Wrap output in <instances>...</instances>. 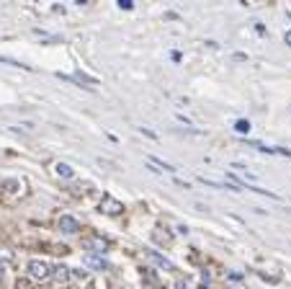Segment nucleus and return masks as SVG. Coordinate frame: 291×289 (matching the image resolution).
Returning <instances> with one entry per match:
<instances>
[{
	"mask_svg": "<svg viewBox=\"0 0 291 289\" xmlns=\"http://www.w3.org/2000/svg\"><path fill=\"white\" fill-rule=\"evenodd\" d=\"M150 163H152V165H160V168H165V171H170V173L176 171V168H173L170 163H165V160H160V157H150Z\"/></svg>",
	"mask_w": 291,
	"mask_h": 289,
	"instance_id": "12",
	"label": "nucleus"
},
{
	"mask_svg": "<svg viewBox=\"0 0 291 289\" xmlns=\"http://www.w3.org/2000/svg\"><path fill=\"white\" fill-rule=\"evenodd\" d=\"M70 271L72 269H67V266H57V269H52V279L57 284H67L70 281Z\"/></svg>",
	"mask_w": 291,
	"mask_h": 289,
	"instance_id": "7",
	"label": "nucleus"
},
{
	"mask_svg": "<svg viewBox=\"0 0 291 289\" xmlns=\"http://www.w3.org/2000/svg\"><path fill=\"white\" fill-rule=\"evenodd\" d=\"M16 289H34V286H31V281H26V279H21V281L16 284Z\"/></svg>",
	"mask_w": 291,
	"mask_h": 289,
	"instance_id": "15",
	"label": "nucleus"
},
{
	"mask_svg": "<svg viewBox=\"0 0 291 289\" xmlns=\"http://www.w3.org/2000/svg\"><path fill=\"white\" fill-rule=\"evenodd\" d=\"M3 274H6V269H3V264H0V279H3Z\"/></svg>",
	"mask_w": 291,
	"mask_h": 289,
	"instance_id": "18",
	"label": "nucleus"
},
{
	"mask_svg": "<svg viewBox=\"0 0 291 289\" xmlns=\"http://www.w3.org/2000/svg\"><path fill=\"white\" fill-rule=\"evenodd\" d=\"M70 80H75V83H85L88 88H96V86H98V80H96V77H91V75H85V72H80V70H77Z\"/></svg>",
	"mask_w": 291,
	"mask_h": 289,
	"instance_id": "8",
	"label": "nucleus"
},
{
	"mask_svg": "<svg viewBox=\"0 0 291 289\" xmlns=\"http://www.w3.org/2000/svg\"><path fill=\"white\" fill-rule=\"evenodd\" d=\"M57 225H60V230H62L65 235H77V232H80V222H77L75 217H70V215H62Z\"/></svg>",
	"mask_w": 291,
	"mask_h": 289,
	"instance_id": "4",
	"label": "nucleus"
},
{
	"mask_svg": "<svg viewBox=\"0 0 291 289\" xmlns=\"http://www.w3.org/2000/svg\"><path fill=\"white\" fill-rule=\"evenodd\" d=\"M147 258H150V261H155V264H157L160 269H165V271H176V266H173L168 258H165V256H160L157 251H147Z\"/></svg>",
	"mask_w": 291,
	"mask_h": 289,
	"instance_id": "5",
	"label": "nucleus"
},
{
	"mask_svg": "<svg viewBox=\"0 0 291 289\" xmlns=\"http://www.w3.org/2000/svg\"><path fill=\"white\" fill-rule=\"evenodd\" d=\"M0 62H3V65H11V67H26V65H21L18 60H11V57H0Z\"/></svg>",
	"mask_w": 291,
	"mask_h": 289,
	"instance_id": "13",
	"label": "nucleus"
},
{
	"mask_svg": "<svg viewBox=\"0 0 291 289\" xmlns=\"http://www.w3.org/2000/svg\"><path fill=\"white\" fill-rule=\"evenodd\" d=\"M98 209L103 212V215H111V217H116V215H121L124 212V204L119 201V199H113V196H103L101 199V206H98Z\"/></svg>",
	"mask_w": 291,
	"mask_h": 289,
	"instance_id": "3",
	"label": "nucleus"
},
{
	"mask_svg": "<svg viewBox=\"0 0 291 289\" xmlns=\"http://www.w3.org/2000/svg\"><path fill=\"white\" fill-rule=\"evenodd\" d=\"M57 176H60V178H72V176H75V171L70 168L67 163H57Z\"/></svg>",
	"mask_w": 291,
	"mask_h": 289,
	"instance_id": "9",
	"label": "nucleus"
},
{
	"mask_svg": "<svg viewBox=\"0 0 291 289\" xmlns=\"http://www.w3.org/2000/svg\"><path fill=\"white\" fill-rule=\"evenodd\" d=\"M152 240L160 243V245H170V243H173V235H170L168 230L162 232V227H155V230H152Z\"/></svg>",
	"mask_w": 291,
	"mask_h": 289,
	"instance_id": "6",
	"label": "nucleus"
},
{
	"mask_svg": "<svg viewBox=\"0 0 291 289\" xmlns=\"http://www.w3.org/2000/svg\"><path fill=\"white\" fill-rule=\"evenodd\" d=\"M88 266H93V269H101V271H103V269H111V264H108V261H103V258H96V256H91V258H88Z\"/></svg>",
	"mask_w": 291,
	"mask_h": 289,
	"instance_id": "10",
	"label": "nucleus"
},
{
	"mask_svg": "<svg viewBox=\"0 0 291 289\" xmlns=\"http://www.w3.org/2000/svg\"><path fill=\"white\" fill-rule=\"evenodd\" d=\"M0 256H3V258H8V261L13 258V253H11V251H6V248H0Z\"/></svg>",
	"mask_w": 291,
	"mask_h": 289,
	"instance_id": "16",
	"label": "nucleus"
},
{
	"mask_svg": "<svg viewBox=\"0 0 291 289\" xmlns=\"http://www.w3.org/2000/svg\"><path fill=\"white\" fill-rule=\"evenodd\" d=\"M119 8H124V11H132V8H134V3H132V0H119Z\"/></svg>",
	"mask_w": 291,
	"mask_h": 289,
	"instance_id": "14",
	"label": "nucleus"
},
{
	"mask_svg": "<svg viewBox=\"0 0 291 289\" xmlns=\"http://www.w3.org/2000/svg\"><path fill=\"white\" fill-rule=\"evenodd\" d=\"M82 245H85L91 253H98V256H103V253L108 251V240H106L103 235H96V232H93V235H88L85 240H82Z\"/></svg>",
	"mask_w": 291,
	"mask_h": 289,
	"instance_id": "2",
	"label": "nucleus"
},
{
	"mask_svg": "<svg viewBox=\"0 0 291 289\" xmlns=\"http://www.w3.org/2000/svg\"><path fill=\"white\" fill-rule=\"evenodd\" d=\"M283 39H286V44H288V47H291V29H288V31H286V36H283Z\"/></svg>",
	"mask_w": 291,
	"mask_h": 289,
	"instance_id": "17",
	"label": "nucleus"
},
{
	"mask_svg": "<svg viewBox=\"0 0 291 289\" xmlns=\"http://www.w3.org/2000/svg\"><path fill=\"white\" fill-rule=\"evenodd\" d=\"M28 271H31V276L39 279V281H49V279H52V266H49L47 261L34 258V261L28 264Z\"/></svg>",
	"mask_w": 291,
	"mask_h": 289,
	"instance_id": "1",
	"label": "nucleus"
},
{
	"mask_svg": "<svg viewBox=\"0 0 291 289\" xmlns=\"http://www.w3.org/2000/svg\"><path fill=\"white\" fill-rule=\"evenodd\" d=\"M235 129L242 132V135H247V132H250V121H247V119H240V121L235 124Z\"/></svg>",
	"mask_w": 291,
	"mask_h": 289,
	"instance_id": "11",
	"label": "nucleus"
}]
</instances>
